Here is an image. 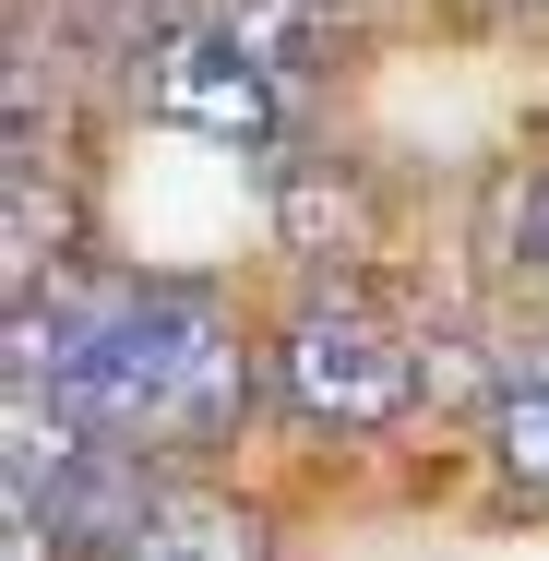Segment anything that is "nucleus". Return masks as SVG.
<instances>
[{
  "instance_id": "obj_2",
  "label": "nucleus",
  "mask_w": 549,
  "mask_h": 561,
  "mask_svg": "<svg viewBox=\"0 0 549 561\" xmlns=\"http://www.w3.org/2000/svg\"><path fill=\"white\" fill-rule=\"evenodd\" d=\"M287 394L311 419H334V431H382L407 407V346L382 323H358V311H311L287 335Z\"/></svg>"
},
{
  "instance_id": "obj_5",
  "label": "nucleus",
  "mask_w": 549,
  "mask_h": 561,
  "mask_svg": "<svg viewBox=\"0 0 549 561\" xmlns=\"http://www.w3.org/2000/svg\"><path fill=\"white\" fill-rule=\"evenodd\" d=\"M514 251H526V263H549V168L526 180V204H514Z\"/></svg>"
},
{
  "instance_id": "obj_1",
  "label": "nucleus",
  "mask_w": 549,
  "mask_h": 561,
  "mask_svg": "<svg viewBox=\"0 0 549 561\" xmlns=\"http://www.w3.org/2000/svg\"><path fill=\"white\" fill-rule=\"evenodd\" d=\"M24 382L119 443H204L239 407V335L192 287H84L24 311Z\"/></svg>"
},
{
  "instance_id": "obj_4",
  "label": "nucleus",
  "mask_w": 549,
  "mask_h": 561,
  "mask_svg": "<svg viewBox=\"0 0 549 561\" xmlns=\"http://www.w3.org/2000/svg\"><path fill=\"white\" fill-rule=\"evenodd\" d=\"M490 443H502L514 478H538V490H549V346L514 358V382H502V407H490Z\"/></svg>"
},
{
  "instance_id": "obj_3",
  "label": "nucleus",
  "mask_w": 549,
  "mask_h": 561,
  "mask_svg": "<svg viewBox=\"0 0 549 561\" xmlns=\"http://www.w3.org/2000/svg\"><path fill=\"white\" fill-rule=\"evenodd\" d=\"M156 108L204 119V131H227V144H239V131L263 144V131H275V84H263V60H251L227 24H204V36H180V48L156 60Z\"/></svg>"
}]
</instances>
